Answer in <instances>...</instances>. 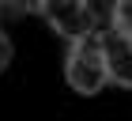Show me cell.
I'll return each mask as SVG.
<instances>
[{"label":"cell","mask_w":132,"mask_h":121,"mask_svg":"<svg viewBox=\"0 0 132 121\" xmlns=\"http://www.w3.org/2000/svg\"><path fill=\"white\" fill-rule=\"evenodd\" d=\"M64 80L79 95H98L110 83L106 72V53H102V34H87V38L72 42L68 61H64Z\"/></svg>","instance_id":"1"},{"label":"cell","mask_w":132,"mask_h":121,"mask_svg":"<svg viewBox=\"0 0 132 121\" xmlns=\"http://www.w3.org/2000/svg\"><path fill=\"white\" fill-rule=\"evenodd\" d=\"M117 4L121 0H83V11H87L94 34H110L117 27Z\"/></svg>","instance_id":"4"},{"label":"cell","mask_w":132,"mask_h":121,"mask_svg":"<svg viewBox=\"0 0 132 121\" xmlns=\"http://www.w3.org/2000/svg\"><path fill=\"white\" fill-rule=\"evenodd\" d=\"M8 61H11V42H8V34L0 30V72L8 68Z\"/></svg>","instance_id":"6"},{"label":"cell","mask_w":132,"mask_h":121,"mask_svg":"<svg viewBox=\"0 0 132 121\" xmlns=\"http://www.w3.org/2000/svg\"><path fill=\"white\" fill-rule=\"evenodd\" d=\"M117 30L132 34V0H121L117 4Z\"/></svg>","instance_id":"5"},{"label":"cell","mask_w":132,"mask_h":121,"mask_svg":"<svg viewBox=\"0 0 132 121\" xmlns=\"http://www.w3.org/2000/svg\"><path fill=\"white\" fill-rule=\"evenodd\" d=\"M102 53H106L110 83L132 87V34H125V30L113 27L110 34H102Z\"/></svg>","instance_id":"3"},{"label":"cell","mask_w":132,"mask_h":121,"mask_svg":"<svg viewBox=\"0 0 132 121\" xmlns=\"http://www.w3.org/2000/svg\"><path fill=\"white\" fill-rule=\"evenodd\" d=\"M38 11H42V19L49 23L57 34H64L68 42H79V38H87V34H94L91 19H87V11H83V0H42Z\"/></svg>","instance_id":"2"}]
</instances>
